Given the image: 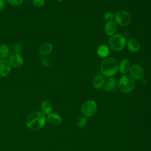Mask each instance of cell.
<instances>
[{
    "mask_svg": "<svg viewBox=\"0 0 151 151\" xmlns=\"http://www.w3.org/2000/svg\"><path fill=\"white\" fill-rule=\"evenodd\" d=\"M46 117L41 112L32 111L29 113L26 119L27 127L33 130L42 129L45 124Z\"/></svg>",
    "mask_w": 151,
    "mask_h": 151,
    "instance_id": "obj_1",
    "label": "cell"
},
{
    "mask_svg": "<svg viewBox=\"0 0 151 151\" xmlns=\"http://www.w3.org/2000/svg\"><path fill=\"white\" fill-rule=\"evenodd\" d=\"M100 70L104 76L111 77L114 76L119 70L118 61L113 57L107 58L101 62Z\"/></svg>",
    "mask_w": 151,
    "mask_h": 151,
    "instance_id": "obj_2",
    "label": "cell"
},
{
    "mask_svg": "<svg viewBox=\"0 0 151 151\" xmlns=\"http://www.w3.org/2000/svg\"><path fill=\"white\" fill-rule=\"evenodd\" d=\"M108 44L111 50L113 51H119L124 48L126 44V40L123 35L116 34L110 37L109 39Z\"/></svg>",
    "mask_w": 151,
    "mask_h": 151,
    "instance_id": "obj_3",
    "label": "cell"
},
{
    "mask_svg": "<svg viewBox=\"0 0 151 151\" xmlns=\"http://www.w3.org/2000/svg\"><path fill=\"white\" fill-rule=\"evenodd\" d=\"M134 80L130 75H123L120 77L118 82L119 90L124 93L131 92L134 88Z\"/></svg>",
    "mask_w": 151,
    "mask_h": 151,
    "instance_id": "obj_4",
    "label": "cell"
},
{
    "mask_svg": "<svg viewBox=\"0 0 151 151\" xmlns=\"http://www.w3.org/2000/svg\"><path fill=\"white\" fill-rule=\"evenodd\" d=\"M97 104L94 101L92 100H89L85 101L81 107V113L86 117L93 116L97 111Z\"/></svg>",
    "mask_w": 151,
    "mask_h": 151,
    "instance_id": "obj_5",
    "label": "cell"
},
{
    "mask_svg": "<svg viewBox=\"0 0 151 151\" xmlns=\"http://www.w3.org/2000/svg\"><path fill=\"white\" fill-rule=\"evenodd\" d=\"M114 19V22L121 27H126L131 22V16L130 14L124 10L117 12Z\"/></svg>",
    "mask_w": 151,
    "mask_h": 151,
    "instance_id": "obj_6",
    "label": "cell"
},
{
    "mask_svg": "<svg viewBox=\"0 0 151 151\" xmlns=\"http://www.w3.org/2000/svg\"><path fill=\"white\" fill-rule=\"evenodd\" d=\"M130 76L134 80H141L143 78L145 73L143 68L139 65H133L130 68Z\"/></svg>",
    "mask_w": 151,
    "mask_h": 151,
    "instance_id": "obj_7",
    "label": "cell"
},
{
    "mask_svg": "<svg viewBox=\"0 0 151 151\" xmlns=\"http://www.w3.org/2000/svg\"><path fill=\"white\" fill-rule=\"evenodd\" d=\"M12 67L9 61L5 59H0V77H7L11 73Z\"/></svg>",
    "mask_w": 151,
    "mask_h": 151,
    "instance_id": "obj_8",
    "label": "cell"
},
{
    "mask_svg": "<svg viewBox=\"0 0 151 151\" xmlns=\"http://www.w3.org/2000/svg\"><path fill=\"white\" fill-rule=\"evenodd\" d=\"M11 67L14 68H19L24 64V58L21 54H14L11 55L8 60Z\"/></svg>",
    "mask_w": 151,
    "mask_h": 151,
    "instance_id": "obj_9",
    "label": "cell"
},
{
    "mask_svg": "<svg viewBox=\"0 0 151 151\" xmlns=\"http://www.w3.org/2000/svg\"><path fill=\"white\" fill-rule=\"evenodd\" d=\"M104 32L108 36H112L115 34L117 29V24L113 21H107L104 25Z\"/></svg>",
    "mask_w": 151,
    "mask_h": 151,
    "instance_id": "obj_10",
    "label": "cell"
},
{
    "mask_svg": "<svg viewBox=\"0 0 151 151\" xmlns=\"http://www.w3.org/2000/svg\"><path fill=\"white\" fill-rule=\"evenodd\" d=\"M46 121L52 126H58L62 122L61 117L56 113H51L47 116Z\"/></svg>",
    "mask_w": 151,
    "mask_h": 151,
    "instance_id": "obj_11",
    "label": "cell"
},
{
    "mask_svg": "<svg viewBox=\"0 0 151 151\" xmlns=\"http://www.w3.org/2000/svg\"><path fill=\"white\" fill-rule=\"evenodd\" d=\"M41 112L44 115H48L51 113H52V105L51 102L45 99L44 100L41 104Z\"/></svg>",
    "mask_w": 151,
    "mask_h": 151,
    "instance_id": "obj_12",
    "label": "cell"
},
{
    "mask_svg": "<svg viewBox=\"0 0 151 151\" xmlns=\"http://www.w3.org/2000/svg\"><path fill=\"white\" fill-rule=\"evenodd\" d=\"M53 50L52 45L50 42H45L41 44L38 49L39 53L42 56H47L50 55Z\"/></svg>",
    "mask_w": 151,
    "mask_h": 151,
    "instance_id": "obj_13",
    "label": "cell"
},
{
    "mask_svg": "<svg viewBox=\"0 0 151 151\" xmlns=\"http://www.w3.org/2000/svg\"><path fill=\"white\" fill-rule=\"evenodd\" d=\"M127 47L130 51L136 52L139 50L140 45L139 42L136 39L130 38L127 42Z\"/></svg>",
    "mask_w": 151,
    "mask_h": 151,
    "instance_id": "obj_14",
    "label": "cell"
},
{
    "mask_svg": "<svg viewBox=\"0 0 151 151\" xmlns=\"http://www.w3.org/2000/svg\"><path fill=\"white\" fill-rule=\"evenodd\" d=\"M130 63L129 61L127 59H123L119 64V70L121 74H126L129 71L130 68Z\"/></svg>",
    "mask_w": 151,
    "mask_h": 151,
    "instance_id": "obj_15",
    "label": "cell"
},
{
    "mask_svg": "<svg viewBox=\"0 0 151 151\" xmlns=\"http://www.w3.org/2000/svg\"><path fill=\"white\" fill-rule=\"evenodd\" d=\"M93 85L95 88L100 89L104 85V79L102 75H96L93 80Z\"/></svg>",
    "mask_w": 151,
    "mask_h": 151,
    "instance_id": "obj_16",
    "label": "cell"
},
{
    "mask_svg": "<svg viewBox=\"0 0 151 151\" xmlns=\"http://www.w3.org/2000/svg\"><path fill=\"white\" fill-rule=\"evenodd\" d=\"M98 55L101 58L107 57L110 53V49L108 46L105 44L100 45L97 50Z\"/></svg>",
    "mask_w": 151,
    "mask_h": 151,
    "instance_id": "obj_17",
    "label": "cell"
},
{
    "mask_svg": "<svg viewBox=\"0 0 151 151\" xmlns=\"http://www.w3.org/2000/svg\"><path fill=\"white\" fill-rule=\"evenodd\" d=\"M116 80L113 77H110L107 80L104 84V88L107 91H112L116 86Z\"/></svg>",
    "mask_w": 151,
    "mask_h": 151,
    "instance_id": "obj_18",
    "label": "cell"
},
{
    "mask_svg": "<svg viewBox=\"0 0 151 151\" xmlns=\"http://www.w3.org/2000/svg\"><path fill=\"white\" fill-rule=\"evenodd\" d=\"M9 50L6 44H0V59H5L9 54Z\"/></svg>",
    "mask_w": 151,
    "mask_h": 151,
    "instance_id": "obj_19",
    "label": "cell"
},
{
    "mask_svg": "<svg viewBox=\"0 0 151 151\" xmlns=\"http://www.w3.org/2000/svg\"><path fill=\"white\" fill-rule=\"evenodd\" d=\"M87 119L86 117H80L77 122V125L80 128L84 127L87 124Z\"/></svg>",
    "mask_w": 151,
    "mask_h": 151,
    "instance_id": "obj_20",
    "label": "cell"
},
{
    "mask_svg": "<svg viewBox=\"0 0 151 151\" xmlns=\"http://www.w3.org/2000/svg\"><path fill=\"white\" fill-rule=\"evenodd\" d=\"M12 50L15 54H20L22 51V46L20 43H17L14 45L12 47Z\"/></svg>",
    "mask_w": 151,
    "mask_h": 151,
    "instance_id": "obj_21",
    "label": "cell"
},
{
    "mask_svg": "<svg viewBox=\"0 0 151 151\" xmlns=\"http://www.w3.org/2000/svg\"><path fill=\"white\" fill-rule=\"evenodd\" d=\"M33 5L38 8H40L42 7L45 4L44 0H32Z\"/></svg>",
    "mask_w": 151,
    "mask_h": 151,
    "instance_id": "obj_22",
    "label": "cell"
},
{
    "mask_svg": "<svg viewBox=\"0 0 151 151\" xmlns=\"http://www.w3.org/2000/svg\"><path fill=\"white\" fill-rule=\"evenodd\" d=\"M104 18L107 21H113V19L114 18V15L111 12L108 11L104 14Z\"/></svg>",
    "mask_w": 151,
    "mask_h": 151,
    "instance_id": "obj_23",
    "label": "cell"
},
{
    "mask_svg": "<svg viewBox=\"0 0 151 151\" xmlns=\"http://www.w3.org/2000/svg\"><path fill=\"white\" fill-rule=\"evenodd\" d=\"M6 2L12 6H19L22 4L24 0H6Z\"/></svg>",
    "mask_w": 151,
    "mask_h": 151,
    "instance_id": "obj_24",
    "label": "cell"
},
{
    "mask_svg": "<svg viewBox=\"0 0 151 151\" xmlns=\"http://www.w3.org/2000/svg\"><path fill=\"white\" fill-rule=\"evenodd\" d=\"M41 63L42 65L43 66H44L45 67H48L50 66V60L47 58H46V57L41 58Z\"/></svg>",
    "mask_w": 151,
    "mask_h": 151,
    "instance_id": "obj_25",
    "label": "cell"
},
{
    "mask_svg": "<svg viewBox=\"0 0 151 151\" xmlns=\"http://www.w3.org/2000/svg\"><path fill=\"white\" fill-rule=\"evenodd\" d=\"M6 4V0H0V11L3 10Z\"/></svg>",
    "mask_w": 151,
    "mask_h": 151,
    "instance_id": "obj_26",
    "label": "cell"
},
{
    "mask_svg": "<svg viewBox=\"0 0 151 151\" xmlns=\"http://www.w3.org/2000/svg\"><path fill=\"white\" fill-rule=\"evenodd\" d=\"M58 2H63L64 0H57Z\"/></svg>",
    "mask_w": 151,
    "mask_h": 151,
    "instance_id": "obj_27",
    "label": "cell"
},
{
    "mask_svg": "<svg viewBox=\"0 0 151 151\" xmlns=\"http://www.w3.org/2000/svg\"><path fill=\"white\" fill-rule=\"evenodd\" d=\"M27 1H32V0H27Z\"/></svg>",
    "mask_w": 151,
    "mask_h": 151,
    "instance_id": "obj_28",
    "label": "cell"
}]
</instances>
